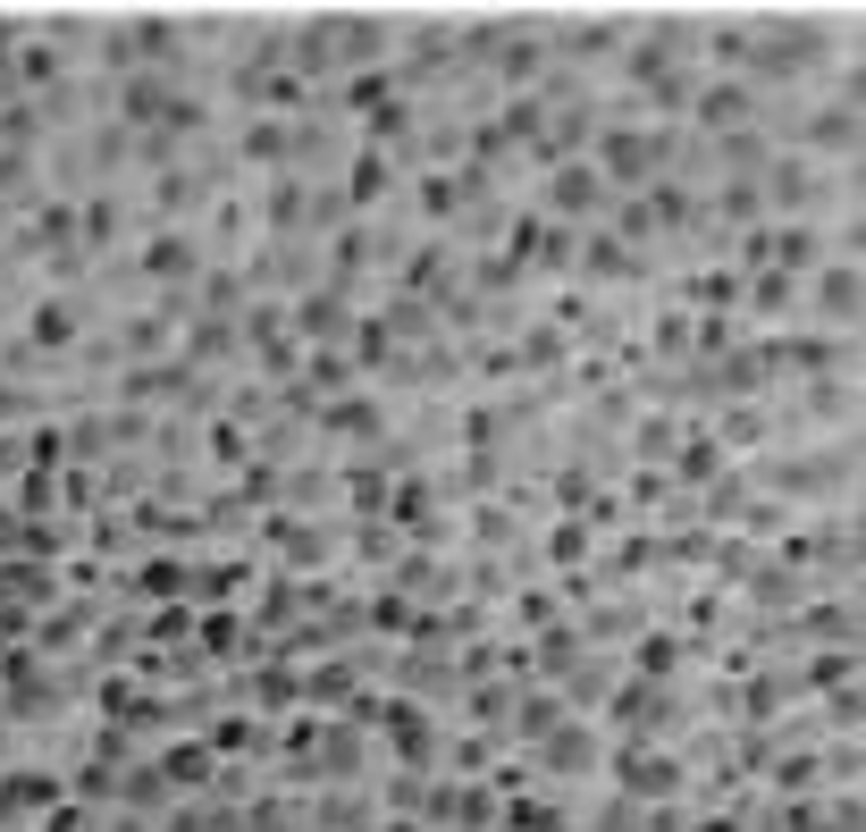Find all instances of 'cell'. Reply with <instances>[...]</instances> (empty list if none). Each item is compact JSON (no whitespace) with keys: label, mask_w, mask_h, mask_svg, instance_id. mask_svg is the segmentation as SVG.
<instances>
[{"label":"cell","mask_w":866,"mask_h":832,"mask_svg":"<svg viewBox=\"0 0 866 832\" xmlns=\"http://www.w3.org/2000/svg\"><path fill=\"white\" fill-rule=\"evenodd\" d=\"M294 60L303 67H362V60H379V26H371V17H321V26L303 34V42H294Z\"/></svg>","instance_id":"cell-1"},{"label":"cell","mask_w":866,"mask_h":832,"mask_svg":"<svg viewBox=\"0 0 866 832\" xmlns=\"http://www.w3.org/2000/svg\"><path fill=\"white\" fill-rule=\"evenodd\" d=\"M656 161H665V143L640 127H614L606 143H598V177H623V186H640V177H656Z\"/></svg>","instance_id":"cell-2"},{"label":"cell","mask_w":866,"mask_h":832,"mask_svg":"<svg viewBox=\"0 0 866 832\" xmlns=\"http://www.w3.org/2000/svg\"><path fill=\"white\" fill-rule=\"evenodd\" d=\"M547 168H555V161H547ZM598 202H606V177H598L589 161H564L555 177H547V211H564V219L598 211Z\"/></svg>","instance_id":"cell-3"},{"label":"cell","mask_w":866,"mask_h":832,"mask_svg":"<svg viewBox=\"0 0 866 832\" xmlns=\"http://www.w3.org/2000/svg\"><path fill=\"white\" fill-rule=\"evenodd\" d=\"M816 312H825V320H858V269H850V261L816 269Z\"/></svg>","instance_id":"cell-4"},{"label":"cell","mask_w":866,"mask_h":832,"mask_svg":"<svg viewBox=\"0 0 866 832\" xmlns=\"http://www.w3.org/2000/svg\"><path fill=\"white\" fill-rule=\"evenodd\" d=\"M294 328H303V337H337V328H353V303L346 294H303Z\"/></svg>","instance_id":"cell-5"},{"label":"cell","mask_w":866,"mask_h":832,"mask_svg":"<svg viewBox=\"0 0 866 832\" xmlns=\"http://www.w3.org/2000/svg\"><path fill=\"white\" fill-rule=\"evenodd\" d=\"M699 118H706V127H715V135H732L740 118H749V85H715V93L699 101Z\"/></svg>","instance_id":"cell-6"},{"label":"cell","mask_w":866,"mask_h":832,"mask_svg":"<svg viewBox=\"0 0 866 832\" xmlns=\"http://www.w3.org/2000/svg\"><path fill=\"white\" fill-rule=\"evenodd\" d=\"M193 261H202V253H193L186 236H161V244L143 253V269H152V278H193Z\"/></svg>","instance_id":"cell-7"},{"label":"cell","mask_w":866,"mask_h":832,"mask_svg":"<svg viewBox=\"0 0 866 832\" xmlns=\"http://www.w3.org/2000/svg\"><path fill=\"white\" fill-rule=\"evenodd\" d=\"M816 143H825V152H850V143H858V110H850V101L825 110V118H816Z\"/></svg>","instance_id":"cell-8"},{"label":"cell","mask_w":866,"mask_h":832,"mask_svg":"<svg viewBox=\"0 0 866 832\" xmlns=\"http://www.w3.org/2000/svg\"><path fill=\"white\" fill-rule=\"evenodd\" d=\"M774 236H782V244H774V261H782V278L816 261V227H774Z\"/></svg>","instance_id":"cell-9"},{"label":"cell","mask_w":866,"mask_h":832,"mask_svg":"<svg viewBox=\"0 0 866 832\" xmlns=\"http://www.w3.org/2000/svg\"><path fill=\"white\" fill-rule=\"evenodd\" d=\"M328 429H337V438H379V413L353 395V404H337V413H328Z\"/></svg>","instance_id":"cell-10"},{"label":"cell","mask_w":866,"mask_h":832,"mask_svg":"<svg viewBox=\"0 0 866 832\" xmlns=\"http://www.w3.org/2000/svg\"><path fill=\"white\" fill-rule=\"evenodd\" d=\"M463 193H472V177H429V186H421V202H429V219H447Z\"/></svg>","instance_id":"cell-11"},{"label":"cell","mask_w":866,"mask_h":832,"mask_svg":"<svg viewBox=\"0 0 866 832\" xmlns=\"http://www.w3.org/2000/svg\"><path fill=\"white\" fill-rule=\"evenodd\" d=\"M34 337H42V345H67V337H76V312H67V303H42V312H34Z\"/></svg>","instance_id":"cell-12"},{"label":"cell","mask_w":866,"mask_h":832,"mask_svg":"<svg viewBox=\"0 0 866 832\" xmlns=\"http://www.w3.org/2000/svg\"><path fill=\"white\" fill-rule=\"evenodd\" d=\"M379 193H387V161L362 152V161H353V202H379Z\"/></svg>","instance_id":"cell-13"},{"label":"cell","mask_w":866,"mask_h":832,"mask_svg":"<svg viewBox=\"0 0 866 832\" xmlns=\"http://www.w3.org/2000/svg\"><path fill=\"white\" fill-rule=\"evenodd\" d=\"M244 161H287V127H269V118H261V127L244 135Z\"/></svg>","instance_id":"cell-14"},{"label":"cell","mask_w":866,"mask_h":832,"mask_svg":"<svg viewBox=\"0 0 866 832\" xmlns=\"http://www.w3.org/2000/svg\"><path fill=\"white\" fill-rule=\"evenodd\" d=\"M774 193H782V202H807V161H774Z\"/></svg>","instance_id":"cell-15"},{"label":"cell","mask_w":866,"mask_h":832,"mask_svg":"<svg viewBox=\"0 0 866 832\" xmlns=\"http://www.w3.org/2000/svg\"><path fill=\"white\" fill-rule=\"evenodd\" d=\"M631 791H674V766H665V757H640V766H631Z\"/></svg>","instance_id":"cell-16"},{"label":"cell","mask_w":866,"mask_h":832,"mask_svg":"<svg viewBox=\"0 0 866 832\" xmlns=\"http://www.w3.org/2000/svg\"><path fill=\"white\" fill-rule=\"evenodd\" d=\"M782 303H791V278H782V269H766V278H757V312H782Z\"/></svg>","instance_id":"cell-17"},{"label":"cell","mask_w":866,"mask_h":832,"mask_svg":"<svg viewBox=\"0 0 866 832\" xmlns=\"http://www.w3.org/2000/svg\"><path fill=\"white\" fill-rule=\"evenodd\" d=\"M589 269H598V278H623V244H589Z\"/></svg>","instance_id":"cell-18"},{"label":"cell","mask_w":866,"mask_h":832,"mask_svg":"<svg viewBox=\"0 0 866 832\" xmlns=\"http://www.w3.org/2000/svg\"><path fill=\"white\" fill-rule=\"evenodd\" d=\"M269 219H278V227H303V193L287 186V193H278V202H269Z\"/></svg>","instance_id":"cell-19"}]
</instances>
